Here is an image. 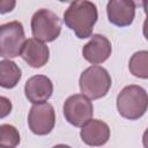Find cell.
<instances>
[{
  "mask_svg": "<svg viewBox=\"0 0 148 148\" xmlns=\"http://www.w3.org/2000/svg\"><path fill=\"white\" fill-rule=\"evenodd\" d=\"M97 7L91 1H74L64 13L65 24L74 31L77 38L84 39L91 36L95 23L97 22Z\"/></svg>",
  "mask_w": 148,
  "mask_h": 148,
  "instance_id": "cell-1",
  "label": "cell"
},
{
  "mask_svg": "<svg viewBox=\"0 0 148 148\" xmlns=\"http://www.w3.org/2000/svg\"><path fill=\"white\" fill-rule=\"evenodd\" d=\"M148 106V96L146 90L136 84H130L123 88L117 96V109L121 117L128 120L141 118Z\"/></svg>",
  "mask_w": 148,
  "mask_h": 148,
  "instance_id": "cell-2",
  "label": "cell"
},
{
  "mask_svg": "<svg viewBox=\"0 0 148 148\" xmlns=\"http://www.w3.org/2000/svg\"><path fill=\"white\" fill-rule=\"evenodd\" d=\"M111 76L109 72L101 66H90L86 68L79 79L80 90L88 99H98L104 97L111 87Z\"/></svg>",
  "mask_w": 148,
  "mask_h": 148,
  "instance_id": "cell-3",
  "label": "cell"
},
{
  "mask_svg": "<svg viewBox=\"0 0 148 148\" xmlns=\"http://www.w3.org/2000/svg\"><path fill=\"white\" fill-rule=\"evenodd\" d=\"M31 32L35 39L47 43L57 39L61 32V22L56 13L40 8L31 17Z\"/></svg>",
  "mask_w": 148,
  "mask_h": 148,
  "instance_id": "cell-4",
  "label": "cell"
},
{
  "mask_svg": "<svg viewBox=\"0 0 148 148\" xmlns=\"http://www.w3.org/2000/svg\"><path fill=\"white\" fill-rule=\"evenodd\" d=\"M25 42L24 29L21 22L12 21L0 25V57L16 58Z\"/></svg>",
  "mask_w": 148,
  "mask_h": 148,
  "instance_id": "cell-5",
  "label": "cell"
},
{
  "mask_svg": "<svg viewBox=\"0 0 148 148\" xmlns=\"http://www.w3.org/2000/svg\"><path fill=\"white\" fill-rule=\"evenodd\" d=\"M65 119L75 127H82L92 118L94 106L90 99L82 94H74L69 96L64 103Z\"/></svg>",
  "mask_w": 148,
  "mask_h": 148,
  "instance_id": "cell-6",
  "label": "cell"
},
{
  "mask_svg": "<svg viewBox=\"0 0 148 148\" xmlns=\"http://www.w3.org/2000/svg\"><path fill=\"white\" fill-rule=\"evenodd\" d=\"M56 124V112L50 103L34 104L28 114V125L36 135H46L52 132Z\"/></svg>",
  "mask_w": 148,
  "mask_h": 148,
  "instance_id": "cell-7",
  "label": "cell"
},
{
  "mask_svg": "<svg viewBox=\"0 0 148 148\" xmlns=\"http://www.w3.org/2000/svg\"><path fill=\"white\" fill-rule=\"evenodd\" d=\"M111 51L112 46L110 40L103 35L95 34L83 46L82 56L88 62L97 66L98 64H102L109 59V57L111 56Z\"/></svg>",
  "mask_w": 148,
  "mask_h": 148,
  "instance_id": "cell-8",
  "label": "cell"
},
{
  "mask_svg": "<svg viewBox=\"0 0 148 148\" xmlns=\"http://www.w3.org/2000/svg\"><path fill=\"white\" fill-rule=\"evenodd\" d=\"M109 22L117 27H127L133 23L135 3L130 0H111L106 5Z\"/></svg>",
  "mask_w": 148,
  "mask_h": 148,
  "instance_id": "cell-9",
  "label": "cell"
},
{
  "mask_svg": "<svg viewBox=\"0 0 148 148\" xmlns=\"http://www.w3.org/2000/svg\"><path fill=\"white\" fill-rule=\"evenodd\" d=\"M53 92V83L45 75H34L25 82L24 94L32 104L45 103Z\"/></svg>",
  "mask_w": 148,
  "mask_h": 148,
  "instance_id": "cell-10",
  "label": "cell"
},
{
  "mask_svg": "<svg viewBox=\"0 0 148 148\" xmlns=\"http://www.w3.org/2000/svg\"><path fill=\"white\" fill-rule=\"evenodd\" d=\"M80 136L86 145L90 147H101L110 139V127L99 119H90L82 126Z\"/></svg>",
  "mask_w": 148,
  "mask_h": 148,
  "instance_id": "cell-11",
  "label": "cell"
},
{
  "mask_svg": "<svg viewBox=\"0 0 148 148\" xmlns=\"http://www.w3.org/2000/svg\"><path fill=\"white\" fill-rule=\"evenodd\" d=\"M20 56L30 67L40 68L49 61L50 50L44 43L35 38H29L25 39Z\"/></svg>",
  "mask_w": 148,
  "mask_h": 148,
  "instance_id": "cell-12",
  "label": "cell"
},
{
  "mask_svg": "<svg viewBox=\"0 0 148 148\" xmlns=\"http://www.w3.org/2000/svg\"><path fill=\"white\" fill-rule=\"evenodd\" d=\"M21 76L22 72L14 61L9 59L0 61V87L5 89L14 88L17 86Z\"/></svg>",
  "mask_w": 148,
  "mask_h": 148,
  "instance_id": "cell-13",
  "label": "cell"
},
{
  "mask_svg": "<svg viewBox=\"0 0 148 148\" xmlns=\"http://www.w3.org/2000/svg\"><path fill=\"white\" fill-rule=\"evenodd\" d=\"M130 72L140 79L148 77V52L146 50L135 52L128 62Z\"/></svg>",
  "mask_w": 148,
  "mask_h": 148,
  "instance_id": "cell-14",
  "label": "cell"
},
{
  "mask_svg": "<svg viewBox=\"0 0 148 148\" xmlns=\"http://www.w3.org/2000/svg\"><path fill=\"white\" fill-rule=\"evenodd\" d=\"M20 133L13 125H0V148H15L20 143Z\"/></svg>",
  "mask_w": 148,
  "mask_h": 148,
  "instance_id": "cell-15",
  "label": "cell"
},
{
  "mask_svg": "<svg viewBox=\"0 0 148 148\" xmlns=\"http://www.w3.org/2000/svg\"><path fill=\"white\" fill-rule=\"evenodd\" d=\"M12 102L5 96H0V119L7 117L12 112Z\"/></svg>",
  "mask_w": 148,
  "mask_h": 148,
  "instance_id": "cell-16",
  "label": "cell"
},
{
  "mask_svg": "<svg viewBox=\"0 0 148 148\" xmlns=\"http://www.w3.org/2000/svg\"><path fill=\"white\" fill-rule=\"evenodd\" d=\"M16 6L14 0H0V14L10 13Z\"/></svg>",
  "mask_w": 148,
  "mask_h": 148,
  "instance_id": "cell-17",
  "label": "cell"
},
{
  "mask_svg": "<svg viewBox=\"0 0 148 148\" xmlns=\"http://www.w3.org/2000/svg\"><path fill=\"white\" fill-rule=\"evenodd\" d=\"M52 148H72V147H69V146H67V145H62V143H60V145H56V146H53Z\"/></svg>",
  "mask_w": 148,
  "mask_h": 148,
  "instance_id": "cell-18",
  "label": "cell"
}]
</instances>
